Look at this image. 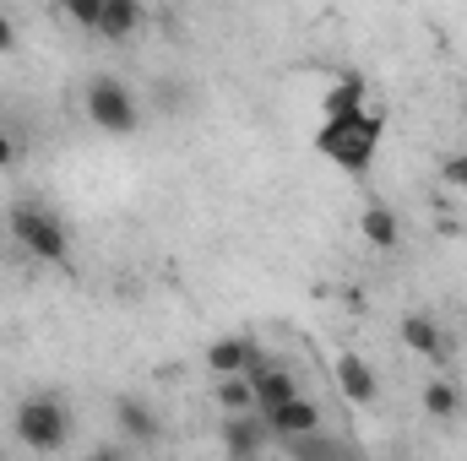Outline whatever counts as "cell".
I'll list each match as a JSON object with an SVG mask.
<instances>
[{"mask_svg": "<svg viewBox=\"0 0 467 461\" xmlns=\"http://www.w3.org/2000/svg\"><path fill=\"white\" fill-rule=\"evenodd\" d=\"M115 424H119V435H125L130 446H152V440L163 435V418H158L141 396H119L115 402Z\"/></svg>", "mask_w": 467, "mask_h": 461, "instance_id": "30bf717a", "label": "cell"}, {"mask_svg": "<svg viewBox=\"0 0 467 461\" xmlns=\"http://www.w3.org/2000/svg\"><path fill=\"white\" fill-rule=\"evenodd\" d=\"M11 239L33 255V261H49V266H71V233L66 223L38 207V201H16L11 207Z\"/></svg>", "mask_w": 467, "mask_h": 461, "instance_id": "3957f363", "label": "cell"}, {"mask_svg": "<svg viewBox=\"0 0 467 461\" xmlns=\"http://www.w3.org/2000/svg\"><path fill=\"white\" fill-rule=\"evenodd\" d=\"M446 179H451L457 190H467V158H446Z\"/></svg>", "mask_w": 467, "mask_h": 461, "instance_id": "d6986e66", "label": "cell"}, {"mask_svg": "<svg viewBox=\"0 0 467 461\" xmlns=\"http://www.w3.org/2000/svg\"><path fill=\"white\" fill-rule=\"evenodd\" d=\"M266 440H272V435H266V418H261V413L223 418V451H229V461H255Z\"/></svg>", "mask_w": 467, "mask_h": 461, "instance_id": "9c48e42d", "label": "cell"}, {"mask_svg": "<svg viewBox=\"0 0 467 461\" xmlns=\"http://www.w3.org/2000/svg\"><path fill=\"white\" fill-rule=\"evenodd\" d=\"M358 233H364L369 250H397V239H402L397 212H391L386 201H364V212H358Z\"/></svg>", "mask_w": 467, "mask_h": 461, "instance_id": "4fadbf2b", "label": "cell"}, {"mask_svg": "<svg viewBox=\"0 0 467 461\" xmlns=\"http://www.w3.org/2000/svg\"><path fill=\"white\" fill-rule=\"evenodd\" d=\"M11 49H16V22L0 11V55H11Z\"/></svg>", "mask_w": 467, "mask_h": 461, "instance_id": "ac0fdd59", "label": "cell"}, {"mask_svg": "<svg viewBox=\"0 0 467 461\" xmlns=\"http://www.w3.org/2000/svg\"><path fill=\"white\" fill-rule=\"evenodd\" d=\"M11 163H16V141L0 130V169H11Z\"/></svg>", "mask_w": 467, "mask_h": 461, "instance_id": "ffe728a7", "label": "cell"}, {"mask_svg": "<svg viewBox=\"0 0 467 461\" xmlns=\"http://www.w3.org/2000/svg\"><path fill=\"white\" fill-rule=\"evenodd\" d=\"M332 374H337V391L348 396L353 407H369V402L380 396V374H375V364H369L364 353H343Z\"/></svg>", "mask_w": 467, "mask_h": 461, "instance_id": "8992f818", "label": "cell"}, {"mask_svg": "<svg viewBox=\"0 0 467 461\" xmlns=\"http://www.w3.org/2000/svg\"><path fill=\"white\" fill-rule=\"evenodd\" d=\"M88 119L104 130V136H130L136 130V98H130V87L119 82V77H93L88 82Z\"/></svg>", "mask_w": 467, "mask_h": 461, "instance_id": "277c9868", "label": "cell"}, {"mask_svg": "<svg viewBox=\"0 0 467 461\" xmlns=\"http://www.w3.org/2000/svg\"><path fill=\"white\" fill-rule=\"evenodd\" d=\"M419 402H424V413H430V418H441V424H457V418H462V407H467L462 385H457L451 374H430V380H424V391H419Z\"/></svg>", "mask_w": 467, "mask_h": 461, "instance_id": "7c38bea8", "label": "cell"}, {"mask_svg": "<svg viewBox=\"0 0 467 461\" xmlns=\"http://www.w3.org/2000/svg\"><path fill=\"white\" fill-rule=\"evenodd\" d=\"M402 343L413 347L419 358H430V364H446L451 358V343H446V332H441V321L435 315H424V310H413V315H402Z\"/></svg>", "mask_w": 467, "mask_h": 461, "instance_id": "52a82bcc", "label": "cell"}, {"mask_svg": "<svg viewBox=\"0 0 467 461\" xmlns=\"http://www.w3.org/2000/svg\"><path fill=\"white\" fill-rule=\"evenodd\" d=\"M136 27H141V5H136V0H104V16H99V33H104V38L125 44Z\"/></svg>", "mask_w": 467, "mask_h": 461, "instance_id": "9a60e30c", "label": "cell"}, {"mask_svg": "<svg viewBox=\"0 0 467 461\" xmlns=\"http://www.w3.org/2000/svg\"><path fill=\"white\" fill-rule=\"evenodd\" d=\"M11 435H16V446H27L33 456H55V451L71 446L77 418H71V407H66L60 396L38 391V396L16 402V413H11Z\"/></svg>", "mask_w": 467, "mask_h": 461, "instance_id": "7a4b0ae2", "label": "cell"}, {"mask_svg": "<svg viewBox=\"0 0 467 461\" xmlns=\"http://www.w3.org/2000/svg\"><path fill=\"white\" fill-rule=\"evenodd\" d=\"M364 77L358 71H343L332 87H327V98H321V119H337V115H358L364 109Z\"/></svg>", "mask_w": 467, "mask_h": 461, "instance_id": "5bb4252c", "label": "cell"}, {"mask_svg": "<svg viewBox=\"0 0 467 461\" xmlns=\"http://www.w3.org/2000/svg\"><path fill=\"white\" fill-rule=\"evenodd\" d=\"M93 461H119V456H115V451H99V456H93Z\"/></svg>", "mask_w": 467, "mask_h": 461, "instance_id": "44dd1931", "label": "cell"}, {"mask_svg": "<svg viewBox=\"0 0 467 461\" xmlns=\"http://www.w3.org/2000/svg\"><path fill=\"white\" fill-rule=\"evenodd\" d=\"M0 461H5V456H0Z\"/></svg>", "mask_w": 467, "mask_h": 461, "instance_id": "7402d4cb", "label": "cell"}, {"mask_svg": "<svg viewBox=\"0 0 467 461\" xmlns=\"http://www.w3.org/2000/svg\"><path fill=\"white\" fill-rule=\"evenodd\" d=\"M77 27H88V33H99V16H104V0H66L60 5Z\"/></svg>", "mask_w": 467, "mask_h": 461, "instance_id": "e0dca14e", "label": "cell"}, {"mask_svg": "<svg viewBox=\"0 0 467 461\" xmlns=\"http://www.w3.org/2000/svg\"><path fill=\"white\" fill-rule=\"evenodd\" d=\"M250 391H255V413H261V418L305 396V391H299V374H294L288 364H266V358L250 364Z\"/></svg>", "mask_w": 467, "mask_h": 461, "instance_id": "5b68a950", "label": "cell"}, {"mask_svg": "<svg viewBox=\"0 0 467 461\" xmlns=\"http://www.w3.org/2000/svg\"><path fill=\"white\" fill-rule=\"evenodd\" d=\"M213 402L223 407V418H239V413H255V391H250V374H229L213 385Z\"/></svg>", "mask_w": 467, "mask_h": 461, "instance_id": "2e32d148", "label": "cell"}, {"mask_svg": "<svg viewBox=\"0 0 467 461\" xmlns=\"http://www.w3.org/2000/svg\"><path fill=\"white\" fill-rule=\"evenodd\" d=\"M380 136H386V115L358 109V115L321 119L316 152H321L327 163H337L343 174H369V163H375V152H380Z\"/></svg>", "mask_w": 467, "mask_h": 461, "instance_id": "6da1fadb", "label": "cell"}, {"mask_svg": "<svg viewBox=\"0 0 467 461\" xmlns=\"http://www.w3.org/2000/svg\"><path fill=\"white\" fill-rule=\"evenodd\" d=\"M255 358H261V347H255V337H244V332H229V337H218V343L207 347V369H213L218 380H229V374H250Z\"/></svg>", "mask_w": 467, "mask_h": 461, "instance_id": "ba28073f", "label": "cell"}, {"mask_svg": "<svg viewBox=\"0 0 467 461\" xmlns=\"http://www.w3.org/2000/svg\"><path fill=\"white\" fill-rule=\"evenodd\" d=\"M321 429V407L316 402H288V407H277V413H266V435L272 440H305V435H316Z\"/></svg>", "mask_w": 467, "mask_h": 461, "instance_id": "8fae6325", "label": "cell"}]
</instances>
